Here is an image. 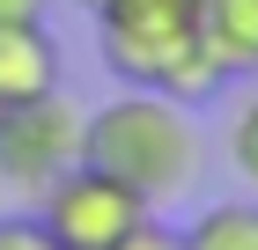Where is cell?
<instances>
[{"label":"cell","instance_id":"cell-1","mask_svg":"<svg viewBox=\"0 0 258 250\" xmlns=\"http://www.w3.org/2000/svg\"><path fill=\"white\" fill-rule=\"evenodd\" d=\"M81 162L103 177H118L125 192H140L148 206L177 199L199 184V125L192 103H170L155 89H118L111 103L81 118Z\"/></svg>","mask_w":258,"mask_h":250},{"label":"cell","instance_id":"cell-2","mask_svg":"<svg viewBox=\"0 0 258 250\" xmlns=\"http://www.w3.org/2000/svg\"><path fill=\"white\" fill-rule=\"evenodd\" d=\"M96 52L125 89L170 103H207L221 89V66L199 44V0H111L96 15Z\"/></svg>","mask_w":258,"mask_h":250},{"label":"cell","instance_id":"cell-3","mask_svg":"<svg viewBox=\"0 0 258 250\" xmlns=\"http://www.w3.org/2000/svg\"><path fill=\"white\" fill-rule=\"evenodd\" d=\"M81 118L89 111L67 89L30 96V103H0V184L37 199L52 177H67L81 162Z\"/></svg>","mask_w":258,"mask_h":250},{"label":"cell","instance_id":"cell-4","mask_svg":"<svg viewBox=\"0 0 258 250\" xmlns=\"http://www.w3.org/2000/svg\"><path fill=\"white\" fill-rule=\"evenodd\" d=\"M148 213L155 206H148L140 192H125L118 177L89 170V162H74L67 177H52V184L37 192V221H44V235H52L59 250H118Z\"/></svg>","mask_w":258,"mask_h":250},{"label":"cell","instance_id":"cell-5","mask_svg":"<svg viewBox=\"0 0 258 250\" xmlns=\"http://www.w3.org/2000/svg\"><path fill=\"white\" fill-rule=\"evenodd\" d=\"M59 89V37L44 22H15L0 30V103H30Z\"/></svg>","mask_w":258,"mask_h":250},{"label":"cell","instance_id":"cell-6","mask_svg":"<svg viewBox=\"0 0 258 250\" xmlns=\"http://www.w3.org/2000/svg\"><path fill=\"white\" fill-rule=\"evenodd\" d=\"M199 44L221 81L258 74V0H199Z\"/></svg>","mask_w":258,"mask_h":250},{"label":"cell","instance_id":"cell-7","mask_svg":"<svg viewBox=\"0 0 258 250\" xmlns=\"http://www.w3.org/2000/svg\"><path fill=\"white\" fill-rule=\"evenodd\" d=\"M184 250H258V199H221L177 235Z\"/></svg>","mask_w":258,"mask_h":250},{"label":"cell","instance_id":"cell-8","mask_svg":"<svg viewBox=\"0 0 258 250\" xmlns=\"http://www.w3.org/2000/svg\"><path fill=\"white\" fill-rule=\"evenodd\" d=\"M229 170L258 192V96H243L236 111H229Z\"/></svg>","mask_w":258,"mask_h":250},{"label":"cell","instance_id":"cell-9","mask_svg":"<svg viewBox=\"0 0 258 250\" xmlns=\"http://www.w3.org/2000/svg\"><path fill=\"white\" fill-rule=\"evenodd\" d=\"M0 250H59L37 213H0Z\"/></svg>","mask_w":258,"mask_h":250},{"label":"cell","instance_id":"cell-10","mask_svg":"<svg viewBox=\"0 0 258 250\" xmlns=\"http://www.w3.org/2000/svg\"><path fill=\"white\" fill-rule=\"evenodd\" d=\"M118 250H184V243H177V228H162L155 213H148V221H140V228H133V235H125V243H118Z\"/></svg>","mask_w":258,"mask_h":250},{"label":"cell","instance_id":"cell-11","mask_svg":"<svg viewBox=\"0 0 258 250\" xmlns=\"http://www.w3.org/2000/svg\"><path fill=\"white\" fill-rule=\"evenodd\" d=\"M52 0H0V30H15V22H44Z\"/></svg>","mask_w":258,"mask_h":250},{"label":"cell","instance_id":"cell-12","mask_svg":"<svg viewBox=\"0 0 258 250\" xmlns=\"http://www.w3.org/2000/svg\"><path fill=\"white\" fill-rule=\"evenodd\" d=\"M74 8H89V15H103V8H111V0H74Z\"/></svg>","mask_w":258,"mask_h":250}]
</instances>
